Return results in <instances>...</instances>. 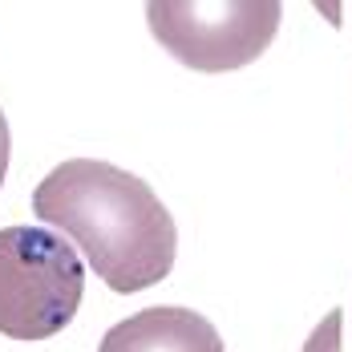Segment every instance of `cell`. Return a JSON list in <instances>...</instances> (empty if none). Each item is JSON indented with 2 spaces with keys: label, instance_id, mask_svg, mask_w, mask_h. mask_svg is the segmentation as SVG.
Wrapping results in <instances>:
<instances>
[{
  "label": "cell",
  "instance_id": "6da1fadb",
  "mask_svg": "<svg viewBox=\"0 0 352 352\" xmlns=\"http://www.w3.org/2000/svg\"><path fill=\"white\" fill-rule=\"evenodd\" d=\"M41 223L57 227L85 251L94 276L130 296L170 276L178 227L150 182L113 162L69 158L53 166L33 190Z\"/></svg>",
  "mask_w": 352,
  "mask_h": 352
},
{
  "label": "cell",
  "instance_id": "7a4b0ae2",
  "mask_svg": "<svg viewBox=\"0 0 352 352\" xmlns=\"http://www.w3.org/2000/svg\"><path fill=\"white\" fill-rule=\"evenodd\" d=\"M85 267L73 243L45 227L0 231V336L49 340L81 308Z\"/></svg>",
  "mask_w": 352,
  "mask_h": 352
},
{
  "label": "cell",
  "instance_id": "3957f363",
  "mask_svg": "<svg viewBox=\"0 0 352 352\" xmlns=\"http://www.w3.org/2000/svg\"><path fill=\"white\" fill-rule=\"evenodd\" d=\"M283 4L276 0H150L146 25L154 41L199 73L243 69L280 29Z\"/></svg>",
  "mask_w": 352,
  "mask_h": 352
},
{
  "label": "cell",
  "instance_id": "277c9868",
  "mask_svg": "<svg viewBox=\"0 0 352 352\" xmlns=\"http://www.w3.org/2000/svg\"><path fill=\"white\" fill-rule=\"evenodd\" d=\"M98 352H223V336L207 316L178 304H158L113 324Z\"/></svg>",
  "mask_w": 352,
  "mask_h": 352
},
{
  "label": "cell",
  "instance_id": "5b68a950",
  "mask_svg": "<svg viewBox=\"0 0 352 352\" xmlns=\"http://www.w3.org/2000/svg\"><path fill=\"white\" fill-rule=\"evenodd\" d=\"M340 328H344V312H340V308H332V312L312 328V336L304 340V352H344Z\"/></svg>",
  "mask_w": 352,
  "mask_h": 352
},
{
  "label": "cell",
  "instance_id": "8992f818",
  "mask_svg": "<svg viewBox=\"0 0 352 352\" xmlns=\"http://www.w3.org/2000/svg\"><path fill=\"white\" fill-rule=\"evenodd\" d=\"M4 175H8V118L0 109V186H4Z\"/></svg>",
  "mask_w": 352,
  "mask_h": 352
}]
</instances>
